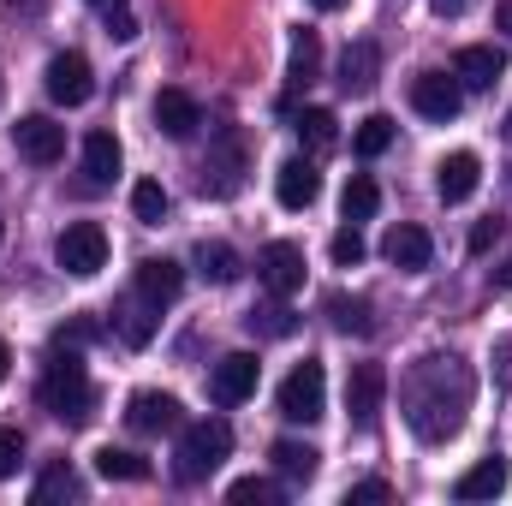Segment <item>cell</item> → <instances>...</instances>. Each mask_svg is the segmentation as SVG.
Returning <instances> with one entry per match:
<instances>
[{
	"instance_id": "32",
	"label": "cell",
	"mask_w": 512,
	"mask_h": 506,
	"mask_svg": "<svg viewBox=\"0 0 512 506\" xmlns=\"http://www.w3.org/2000/svg\"><path fill=\"white\" fill-rule=\"evenodd\" d=\"M298 137H304L310 149H334V137H340L334 108H304V114H298Z\"/></svg>"
},
{
	"instance_id": "49",
	"label": "cell",
	"mask_w": 512,
	"mask_h": 506,
	"mask_svg": "<svg viewBox=\"0 0 512 506\" xmlns=\"http://www.w3.org/2000/svg\"><path fill=\"white\" fill-rule=\"evenodd\" d=\"M507 131H512V120H507Z\"/></svg>"
},
{
	"instance_id": "9",
	"label": "cell",
	"mask_w": 512,
	"mask_h": 506,
	"mask_svg": "<svg viewBox=\"0 0 512 506\" xmlns=\"http://www.w3.org/2000/svg\"><path fill=\"white\" fill-rule=\"evenodd\" d=\"M256 381H262V364H256L251 352H227L221 364H215V376H209V393H215V405H245L256 393Z\"/></svg>"
},
{
	"instance_id": "16",
	"label": "cell",
	"mask_w": 512,
	"mask_h": 506,
	"mask_svg": "<svg viewBox=\"0 0 512 506\" xmlns=\"http://www.w3.org/2000/svg\"><path fill=\"white\" fill-rule=\"evenodd\" d=\"M501 72H507V60H501V48H459V60H453V78H459V90H495L501 84Z\"/></svg>"
},
{
	"instance_id": "13",
	"label": "cell",
	"mask_w": 512,
	"mask_h": 506,
	"mask_svg": "<svg viewBox=\"0 0 512 506\" xmlns=\"http://www.w3.org/2000/svg\"><path fill=\"white\" fill-rule=\"evenodd\" d=\"M126 423L137 429V435H161V429H179V399H173V393H155V387H143V393H131Z\"/></svg>"
},
{
	"instance_id": "31",
	"label": "cell",
	"mask_w": 512,
	"mask_h": 506,
	"mask_svg": "<svg viewBox=\"0 0 512 506\" xmlns=\"http://www.w3.org/2000/svg\"><path fill=\"white\" fill-rule=\"evenodd\" d=\"M322 72V42L316 30H292V84H310Z\"/></svg>"
},
{
	"instance_id": "38",
	"label": "cell",
	"mask_w": 512,
	"mask_h": 506,
	"mask_svg": "<svg viewBox=\"0 0 512 506\" xmlns=\"http://www.w3.org/2000/svg\"><path fill=\"white\" fill-rule=\"evenodd\" d=\"M18 465H24V435H18V429H0V483H6Z\"/></svg>"
},
{
	"instance_id": "29",
	"label": "cell",
	"mask_w": 512,
	"mask_h": 506,
	"mask_svg": "<svg viewBox=\"0 0 512 506\" xmlns=\"http://www.w3.org/2000/svg\"><path fill=\"white\" fill-rule=\"evenodd\" d=\"M340 209H346V221H370V215L382 209V191H376V179L352 173V179H346V191H340Z\"/></svg>"
},
{
	"instance_id": "26",
	"label": "cell",
	"mask_w": 512,
	"mask_h": 506,
	"mask_svg": "<svg viewBox=\"0 0 512 506\" xmlns=\"http://www.w3.org/2000/svg\"><path fill=\"white\" fill-rule=\"evenodd\" d=\"M322 310H328V322H334L340 334H370V328H376V316H370V298L328 292V298H322Z\"/></svg>"
},
{
	"instance_id": "34",
	"label": "cell",
	"mask_w": 512,
	"mask_h": 506,
	"mask_svg": "<svg viewBox=\"0 0 512 506\" xmlns=\"http://www.w3.org/2000/svg\"><path fill=\"white\" fill-rule=\"evenodd\" d=\"M131 215H137L143 227H161V215H167V191H161L155 179H137V191H131Z\"/></svg>"
},
{
	"instance_id": "28",
	"label": "cell",
	"mask_w": 512,
	"mask_h": 506,
	"mask_svg": "<svg viewBox=\"0 0 512 506\" xmlns=\"http://www.w3.org/2000/svg\"><path fill=\"white\" fill-rule=\"evenodd\" d=\"M96 471H102L108 483H143V477H149V459H143V453H126V447H102V453H96Z\"/></svg>"
},
{
	"instance_id": "3",
	"label": "cell",
	"mask_w": 512,
	"mask_h": 506,
	"mask_svg": "<svg viewBox=\"0 0 512 506\" xmlns=\"http://www.w3.org/2000/svg\"><path fill=\"white\" fill-rule=\"evenodd\" d=\"M233 459V429H227V417H197V423H185V435H179V483H203L209 471H221Z\"/></svg>"
},
{
	"instance_id": "19",
	"label": "cell",
	"mask_w": 512,
	"mask_h": 506,
	"mask_svg": "<svg viewBox=\"0 0 512 506\" xmlns=\"http://www.w3.org/2000/svg\"><path fill=\"white\" fill-rule=\"evenodd\" d=\"M155 322H161V304H155V298H143V292L131 286L126 304L114 310V328H120V340H126V346H149V340H155Z\"/></svg>"
},
{
	"instance_id": "11",
	"label": "cell",
	"mask_w": 512,
	"mask_h": 506,
	"mask_svg": "<svg viewBox=\"0 0 512 506\" xmlns=\"http://www.w3.org/2000/svg\"><path fill=\"white\" fill-rule=\"evenodd\" d=\"M12 143H18V155H24V161L54 167V161L66 155V126H54V120L30 114V120H18V126H12Z\"/></svg>"
},
{
	"instance_id": "8",
	"label": "cell",
	"mask_w": 512,
	"mask_h": 506,
	"mask_svg": "<svg viewBox=\"0 0 512 506\" xmlns=\"http://www.w3.org/2000/svg\"><path fill=\"white\" fill-rule=\"evenodd\" d=\"M411 108H417L423 120L447 126V120H459V108H465V90H459V78H447V72H423V78L411 84Z\"/></svg>"
},
{
	"instance_id": "21",
	"label": "cell",
	"mask_w": 512,
	"mask_h": 506,
	"mask_svg": "<svg viewBox=\"0 0 512 506\" xmlns=\"http://www.w3.org/2000/svg\"><path fill=\"white\" fill-rule=\"evenodd\" d=\"M131 286L167 310V304L185 292V268H179V262H167V256H149V262H137V280H131Z\"/></svg>"
},
{
	"instance_id": "25",
	"label": "cell",
	"mask_w": 512,
	"mask_h": 506,
	"mask_svg": "<svg viewBox=\"0 0 512 506\" xmlns=\"http://www.w3.org/2000/svg\"><path fill=\"white\" fill-rule=\"evenodd\" d=\"M191 262H197V274H203L209 286H233V280H239V251L221 245V239H203Z\"/></svg>"
},
{
	"instance_id": "20",
	"label": "cell",
	"mask_w": 512,
	"mask_h": 506,
	"mask_svg": "<svg viewBox=\"0 0 512 506\" xmlns=\"http://www.w3.org/2000/svg\"><path fill=\"white\" fill-rule=\"evenodd\" d=\"M376 72H382V48L376 42H352L340 54V90L346 96H370L376 90Z\"/></svg>"
},
{
	"instance_id": "37",
	"label": "cell",
	"mask_w": 512,
	"mask_h": 506,
	"mask_svg": "<svg viewBox=\"0 0 512 506\" xmlns=\"http://www.w3.org/2000/svg\"><path fill=\"white\" fill-rule=\"evenodd\" d=\"M102 30H108L114 42H131V36H137V18H131L126 0H108V18H102Z\"/></svg>"
},
{
	"instance_id": "5",
	"label": "cell",
	"mask_w": 512,
	"mask_h": 506,
	"mask_svg": "<svg viewBox=\"0 0 512 506\" xmlns=\"http://www.w3.org/2000/svg\"><path fill=\"white\" fill-rule=\"evenodd\" d=\"M54 262H60L72 280L102 274V268H108V233H102L96 221H72V227L54 239Z\"/></svg>"
},
{
	"instance_id": "33",
	"label": "cell",
	"mask_w": 512,
	"mask_h": 506,
	"mask_svg": "<svg viewBox=\"0 0 512 506\" xmlns=\"http://www.w3.org/2000/svg\"><path fill=\"white\" fill-rule=\"evenodd\" d=\"M393 120H387V114H370V120H364V126L352 131V149H358V155H364V161H376V155H382L387 143H393Z\"/></svg>"
},
{
	"instance_id": "23",
	"label": "cell",
	"mask_w": 512,
	"mask_h": 506,
	"mask_svg": "<svg viewBox=\"0 0 512 506\" xmlns=\"http://www.w3.org/2000/svg\"><path fill=\"white\" fill-rule=\"evenodd\" d=\"M507 477H512L507 459L495 453V459H477V465H471V471L453 483V495H459V501H495V495L507 489Z\"/></svg>"
},
{
	"instance_id": "15",
	"label": "cell",
	"mask_w": 512,
	"mask_h": 506,
	"mask_svg": "<svg viewBox=\"0 0 512 506\" xmlns=\"http://www.w3.org/2000/svg\"><path fill=\"white\" fill-rule=\"evenodd\" d=\"M477 185H483V161H477L471 149H453V155L435 167V191H441V203H465Z\"/></svg>"
},
{
	"instance_id": "1",
	"label": "cell",
	"mask_w": 512,
	"mask_h": 506,
	"mask_svg": "<svg viewBox=\"0 0 512 506\" xmlns=\"http://www.w3.org/2000/svg\"><path fill=\"white\" fill-rule=\"evenodd\" d=\"M471 399H477V376H471V364L453 358V352L417 358L411 376L399 381V411H405V423H411L417 441H447V435H459Z\"/></svg>"
},
{
	"instance_id": "24",
	"label": "cell",
	"mask_w": 512,
	"mask_h": 506,
	"mask_svg": "<svg viewBox=\"0 0 512 506\" xmlns=\"http://www.w3.org/2000/svg\"><path fill=\"white\" fill-rule=\"evenodd\" d=\"M245 328H251L256 340H292V334H298V316H292L286 298L268 292V304H256L251 316H245Z\"/></svg>"
},
{
	"instance_id": "17",
	"label": "cell",
	"mask_w": 512,
	"mask_h": 506,
	"mask_svg": "<svg viewBox=\"0 0 512 506\" xmlns=\"http://www.w3.org/2000/svg\"><path fill=\"white\" fill-rule=\"evenodd\" d=\"M274 197H280V209H310V203L322 197V173H316L310 161H280Z\"/></svg>"
},
{
	"instance_id": "42",
	"label": "cell",
	"mask_w": 512,
	"mask_h": 506,
	"mask_svg": "<svg viewBox=\"0 0 512 506\" xmlns=\"http://www.w3.org/2000/svg\"><path fill=\"white\" fill-rule=\"evenodd\" d=\"M429 6H435V18H459V12H465L471 0H429Z\"/></svg>"
},
{
	"instance_id": "27",
	"label": "cell",
	"mask_w": 512,
	"mask_h": 506,
	"mask_svg": "<svg viewBox=\"0 0 512 506\" xmlns=\"http://www.w3.org/2000/svg\"><path fill=\"white\" fill-rule=\"evenodd\" d=\"M268 459L280 465V477H292V483H310L322 453H316L310 441H274V447H268Z\"/></svg>"
},
{
	"instance_id": "4",
	"label": "cell",
	"mask_w": 512,
	"mask_h": 506,
	"mask_svg": "<svg viewBox=\"0 0 512 506\" xmlns=\"http://www.w3.org/2000/svg\"><path fill=\"white\" fill-rule=\"evenodd\" d=\"M328 411V370L316 358H304L292 376L280 381V417L286 423H316Z\"/></svg>"
},
{
	"instance_id": "6",
	"label": "cell",
	"mask_w": 512,
	"mask_h": 506,
	"mask_svg": "<svg viewBox=\"0 0 512 506\" xmlns=\"http://www.w3.org/2000/svg\"><path fill=\"white\" fill-rule=\"evenodd\" d=\"M197 185H203V197H233V191L245 185V131L227 126L221 137H215V149L203 155Z\"/></svg>"
},
{
	"instance_id": "7",
	"label": "cell",
	"mask_w": 512,
	"mask_h": 506,
	"mask_svg": "<svg viewBox=\"0 0 512 506\" xmlns=\"http://www.w3.org/2000/svg\"><path fill=\"white\" fill-rule=\"evenodd\" d=\"M48 96L60 102V108H84L90 96H96V72H90V60L84 54H54L48 60Z\"/></svg>"
},
{
	"instance_id": "43",
	"label": "cell",
	"mask_w": 512,
	"mask_h": 506,
	"mask_svg": "<svg viewBox=\"0 0 512 506\" xmlns=\"http://www.w3.org/2000/svg\"><path fill=\"white\" fill-rule=\"evenodd\" d=\"M495 24H501V30L512 36V0H501V6H495Z\"/></svg>"
},
{
	"instance_id": "36",
	"label": "cell",
	"mask_w": 512,
	"mask_h": 506,
	"mask_svg": "<svg viewBox=\"0 0 512 506\" xmlns=\"http://www.w3.org/2000/svg\"><path fill=\"white\" fill-rule=\"evenodd\" d=\"M364 251H370V245H364L358 221H352V227H340V233H334V245H328V256H334L340 268H358V262H364Z\"/></svg>"
},
{
	"instance_id": "47",
	"label": "cell",
	"mask_w": 512,
	"mask_h": 506,
	"mask_svg": "<svg viewBox=\"0 0 512 506\" xmlns=\"http://www.w3.org/2000/svg\"><path fill=\"white\" fill-rule=\"evenodd\" d=\"M0 233H6V221H0Z\"/></svg>"
},
{
	"instance_id": "44",
	"label": "cell",
	"mask_w": 512,
	"mask_h": 506,
	"mask_svg": "<svg viewBox=\"0 0 512 506\" xmlns=\"http://www.w3.org/2000/svg\"><path fill=\"white\" fill-rule=\"evenodd\" d=\"M310 6H316V12H340L346 0H310Z\"/></svg>"
},
{
	"instance_id": "30",
	"label": "cell",
	"mask_w": 512,
	"mask_h": 506,
	"mask_svg": "<svg viewBox=\"0 0 512 506\" xmlns=\"http://www.w3.org/2000/svg\"><path fill=\"white\" fill-rule=\"evenodd\" d=\"M78 495H84V483H78L72 465H48L36 477V489H30V501H78Z\"/></svg>"
},
{
	"instance_id": "48",
	"label": "cell",
	"mask_w": 512,
	"mask_h": 506,
	"mask_svg": "<svg viewBox=\"0 0 512 506\" xmlns=\"http://www.w3.org/2000/svg\"><path fill=\"white\" fill-rule=\"evenodd\" d=\"M96 6H108V0H96Z\"/></svg>"
},
{
	"instance_id": "22",
	"label": "cell",
	"mask_w": 512,
	"mask_h": 506,
	"mask_svg": "<svg viewBox=\"0 0 512 506\" xmlns=\"http://www.w3.org/2000/svg\"><path fill=\"white\" fill-rule=\"evenodd\" d=\"M114 173H120V137L114 131H90L84 137V179H90V191L114 185Z\"/></svg>"
},
{
	"instance_id": "10",
	"label": "cell",
	"mask_w": 512,
	"mask_h": 506,
	"mask_svg": "<svg viewBox=\"0 0 512 506\" xmlns=\"http://www.w3.org/2000/svg\"><path fill=\"white\" fill-rule=\"evenodd\" d=\"M256 274H262V286H268L274 298H292V292L304 286V251H298L292 239H274L268 251L256 256Z\"/></svg>"
},
{
	"instance_id": "12",
	"label": "cell",
	"mask_w": 512,
	"mask_h": 506,
	"mask_svg": "<svg viewBox=\"0 0 512 506\" xmlns=\"http://www.w3.org/2000/svg\"><path fill=\"white\" fill-rule=\"evenodd\" d=\"M382 399H387L382 364H352V376H346V411H352V423H376Z\"/></svg>"
},
{
	"instance_id": "45",
	"label": "cell",
	"mask_w": 512,
	"mask_h": 506,
	"mask_svg": "<svg viewBox=\"0 0 512 506\" xmlns=\"http://www.w3.org/2000/svg\"><path fill=\"white\" fill-rule=\"evenodd\" d=\"M495 280H501V286H512V262H501V268H495Z\"/></svg>"
},
{
	"instance_id": "18",
	"label": "cell",
	"mask_w": 512,
	"mask_h": 506,
	"mask_svg": "<svg viewBox=\"0 0 512 506\" xmlns=\"http://www.w3.org/2000/svg\"><path fill=\"white\" fill-rule=\"evenodd\" d=\"M155 126L167 131L173 143L197 137V126H203V108H197V96H185V90H161V96H155Z\"/></svg>"
},
{
	"instance_id": "40",
	"label": "cell",
	"mask_w": 512,
	"mask_h": 506,
	"mask_svg": "<svg viewBox=\"0 0 512 506\" xmlns=\"http://www.w3.org/2000/svg\"><path fill=\"white\" fill-rule=\"evenodd\" d=\"M495 239H501V221H477V227H471V256H483Z\"/></svg>"
},
{
	"instance_id": "2",
	"label": "cell",
	"mask_w": 512,
	"mask_h": 506,
	"mask_svg": "<svg viewBox=\"0 0 512 506\" xmlns=\"http://www.w3.org/2000/svg\"><path fill=\"white\" fill-rule=\"evenodd\" d=\"M42 405H48L60 423H72V429H84V423L96 417V387H90V376H84L78 352L60 346V358L42 370Z\"/></svg>"
},
{
	"instance_id": "14",
	"label": "cell",
	"mask_w": 512,
	"mask_h": 506,
	"mask_svg": "<svg viewBox=\"0 0 512 506\" xmlns=\"http://www.w3.org/2000/svg\"><path fill=\"white\" fill-rule=\"evenodd\" d=\"M382 256L393 268H405V274H417V268H429V256H435V239L423 233V227H411V221H399V227H387L382 239Z\"/></svg>"
},
{
	"instance_id": "39",
	"label": "cell",
	"mask_w": 512,
	"mask_h": 506,
	"mask_svg": "<svg viewBox=\"0 0 512 506\" xmlns=\"http://www.w3.org/2000/svg\"><path fill=\"white\" fill-rule=\"evenodd\" d=\"M96 340V322L90 316H78V322H66L60 334H54V346H90Z\"/></svg>"
},
{
	"instance_id": "41",
	"label": "cell",
	"mask_w": 512,
	"mask_h": 506,
	"mask_svg": "<svg viewBox=\"0 0 512 506\" xmlns=\"http://www.w3.org/2000/svg\"><path fill=\"white\" fill-rule=\"evenodd\" d=\"M346 501H393V489L370 477V483H352V489H346Z\"/></svg>"
},
{
	"instance_id": "46",
	"label": "cell",
	"mask_w": 512,
	"mask_h": 506,
	"mask_svg": "<svg viewBox=\"0 0 512 506\" xmlns=\"http://www.w3.org/2000/svg\"><path fill=\"white\" fill-rule=\"evenodd\" d=\"M6 370H12V352H6V340H0V376H6Z\"/></svg>"
},
{
	"instance_id": "35",
	"label": "cell",
	"mask_w": 512,
	"mask_h": 506,
	"mask_svg": "<svg viewBox=\"0 0 512 506\" xmlns=\"http://www.w3.org/2000/svg\"><path fill=\"white\" fill-rule=\"evenodd\" d=\"M227 501H233V506H274V501H280V489H274L268 477H239V483L227 489Z\"/></svg>"
}]
</instances>
